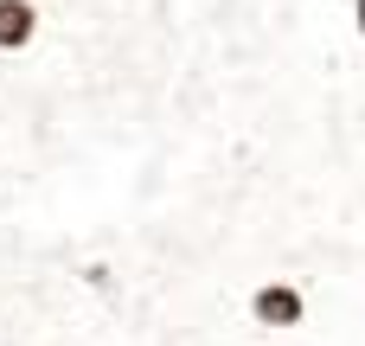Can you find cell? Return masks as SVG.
Listing matches in <instances>:
<instances>
[{
    "instance_id": "7a4b0ae2",
    "label": "cell",
    "mask_w": 365,
    "mask_h": 346,
    "mask_svg": "<svg viewBox=\"0 0 365 346\" xmlns=\"http://www.w3.org/2000/svg\"><path fill=\"white\" fill-rule=\"evenodd\" d=\"M38 32H45V6L38 0H0V58L32 51Z\"/></svg>"
},
{
    "instance_id": "6da1fadb",
    "label": "cell",
    "mask_w": 365,
    "mask_h": 346,
    "mask_svg": "<svg viewBox=\"0 0 365 346\" xmlns=\"http://www.w3.org/2000/svg\"><path fill=\"white\" fill-rule=\"evenodd\" d=\"M244 321L263 334H295V327H308V289L295 276H257L244 289Z\"/></svg>"
},
{
    "instance_id": "3957f363",
    "label": "cell",
    "mask_w": 365,
    "mask_h": 346,
    "mask_svg": "<svg viewBox=\"0 0 365 346\" xmlns=\"http://www.w3.org/2000/svg\"><path fill=\"white\" fill-rule=\"evenodd\" d=\"M346 26H353V39H365V0H346Z\"/></svg>"
}]
</instances>
